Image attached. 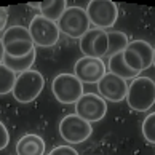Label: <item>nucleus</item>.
I'll return each instance as SVG.
<instances>
[{
	"label": "nucleus",
	"instance_id": "1",
	"mask_svg": "<svg viewBox=\"0 0 155 155\" xmlns=\"http://www.w3.org/2000/svg\"><path fill=\"white\" fill-rule=\"evenodd\" d=\"M128 107L136 112H146L155 104V82L150 77H136L128 83Z\"/></svg>",
	"mask_w": 155,
	"mask_h": 155
},
{
	"label": "nucleus",
	"instance_id": "2",
	"mask_svg": "<svg viewBox=\"0 0 155 155\" xmlns=\"http://www.w3.org/2000/svg\"><path fill=\"white\" fill-rule=\"evenodd\" d=\"M2 43L5 54L11 58H22L35 50L29 29L24 26H11L2 34Z\"/></svg>",
	"mask_w": 155,
	"mask_h": 155
},
{
	"label": "nucleus",
	"instance_id": "3",
	"mask_svg": "<svg viewBox=\"0 0 155 155\" xmlns=\"http://www.w3.org/2000/svg\"><path fill=\"white\" fill-rule=\"evenodd\" d=\"M45 88V78L38 71H31L22 72L16 77L15 88L11 91V94L15 96V99L21 102V104H27V102L35 101L40 96V93Z\"/></svg>",
	"mask_w": 155,
	"mask_h": 155
},
{
	"label": "nucleus",
	"instance_id": "4",
	"mask_svg": "<svg viewBox=\"0 0 155 155\" xmlns=\"http://www.w3.org/2000/svg\"><path fill=\"white\" fill-rule=\"evenodd\" d=\"M51 93L61 104H74L83 96V83L74 74H58L51 82Z\"/></svg>",
	"mask_w": 155,
	"mask_h": 155
},
{
	"label": "nucleus",
	"instance_id": "5",
	"mask_svg": "<svg viewBox=\"0 0 155 155\" xmlns=\"http://www.w3.org/2000/svg\"><path fill=\"white\" fill-rule=\"evenodd\" d=\"M56 24L62 34L78 40L91 29V22L88 19L87 10L82 7H67Z\"/></svg>",
	"mask_w": 155,
	"mask_h": 155
},
{
	"label": "nucleus",
	"instance_id": "6",
	"mask_svg": "<svg viewBox=\"0 0 155 155\" xmlns=\"http://www.w3.org/2000/svg\"><path fill=\"white\" fill-rule=\"evenodd\" d=\"M85 10L91 26L96 29L110 31L118 19V7L112 0H91Z\"/></svg>",
	"mask_w": 155,
	"mask_h": 155
},
{
	"label": "nucleus",
	"instance_id": "7",
	"mask_svg": "<svg viewBox=\"0 0 155 155\" xmlns=\"http://www.w3.org/2000/svg\"><path fill=\"white\" fill-rule=\"evenodd\" d=\"M29 34L32 37V42L35 47L40 48H47V47H53L58 43L61 31L56 22L50 21L47 18H43L42 15L34 16L29 22Z\"/></svg>",
	"mask_w": 155,
	"mask_h": 155
},
{
	"label": "nucleus",
	"instance_id": "8",
	"mask_svg": "<svg viewBox=\"0 0 155 155\" xmlns=\"http://www.w3.org/2000/svg\"><path fill=\"white\" fill-rule=\"evenodd\" d=\"M93 133L91 123L85 122L75 114L66 115L59 123V134L67 144H82Z\"/></svg>",
	"mask_w": 155,
	"mask_h": 155
},
{
	"label": "nucleus",
	"instance_id": "9",
	"mask_svg": "<svg viewBox=\"0 0 155 155\" xmlns=\"http://www.w3.org/2000/svg\"><path fill=\"white\" fill-rule=\"evenodd\" d=\"M107 114V102L99 94L83 93V96L75 102V115L88 123L99 122Z\"/></svg>",
	"mask_w": 155,
	"mask_h": 155
},
{
	"label": "nucleus",
	"instance_id": "10",
	"mask_svg": "<svg viewBox=\"0 0 155 155\" xmlns=\"http://www.w3.org/2000/svg\"><path fill=\"white\" fill-rule=\"evenodd\" d=\"M78 47L83 56L87 58H96V59H104L107 54V32L102 29H91L78 40Z\"/></svg>",
	"mask_w": 155,
	"mask_h": 155
},
{
	"label": "nucleus",
	"instance_id": "11",
	"mask_svg": "<svg viewBox=\"0 0 155 155\" xmlns=\"http://www.w3.org/2000/svg\"><path fill=\"white\" fill-rule=\"evenodd\" d=\"M106 72H107V67L102 59L82 56L74 64V75L82 83H90V85L96 83L97 85V82L106 75Z\"/></svg>",
	"mask_w": 155,
	"mask_h": 155
},
{
	"label": "nucleus",
	"instance_id": "12",
	"mask_svg": "<svg viewBox=\"0 0 155 155\" xmlns=\"http://www.w3.org/2000/svg\"><path fill=\"white\" fill-rule=\"evenodd\" d=\"M128 83L130 82L114 75V74L106 72V75L97 82V93L104 101L122 102L123 99H126Z\"/></svg>",
	"mask_w": 155,
	"mask_h": 155
},
{
	"label": "nucleus",
	"instance_id": "13",
	"mask_svg": "<svg viewBox=\"0 0 155 155\" xmlns=\"http://www.w3.org/2000/svg\"><path fill=\"white\" fill-rule=\"evenodd\" d=\"M16 155H45V141L35 133H27L16 144Z\"/></svg>",
	"mask_w": 155,
	"mask_h": 155
},
{
	"label": "nucleus",
	"instance_id": "14",
	"mask_svg": "<svg viewBox=\"0 0 155 155\" xmlns=\"http://www.w3.org/2000/svg\"><path fill=\"white\" fill-rule=\"evenodd\" d=\"M107 69L109 72L114 74V75H117L123 80H133L136 77H139L137 74L131 69L128 64L125 62V58H123V53H118V54H114L109 58V64H107Z\"/></svg>",
	"mask_w": 155,
	"mask_h": 155
},
{
	"label": "nucleus",
	"instance_id": "15",
	"mask_svg": "<svg viewBox=\"0 0 155 155\" xmlns=\"http://www.w3.org/2000/svg\"><path fill=\"white\" fill-rule=\"evenodd\" d=\"M128 50H131L133 53L139 58V61L142 62L144 69H149L152 66L153 61V47L146 40H131L128 43Z\"/></svg>",
	"mask_w": 155,
	"mask_h": 155
},
{
	"label": "nucleus",
	"instance_id": "16",
	"mask_svg": "<svg viewBox=\"0 0 155 155\" xmlns=\"http://www.w3.org/2000/svg\"><path fill=\"white\" fill-rule=\"evenodd\" d=\"M35 54H37L35 50L31 51L27 56H22V58H11V56L5 54L3 66H7L11 72H15V74L19 75V74H22V72L31 71V67L34 66V62H35Z\"/></svg>",
	"mask_w": 155,
	"mask_h": 155
},
{
	"label": "nucleus",
	"instance_id": "17",
	"mask_svg": "<svg viewBox=\"0 0 155 155\" xmlns=\"http://www.w3.org/2000/svg\"><path fill=\"white\" fill-rule=\"evenodd\" d=\"M107 32V43H109V48H107V54L106 58H110L114 54H118V53H123L128 47L130 40L128 35L122 31H106Z\"/></svg>",
	"mask_w": 155,
	"mask_h": 155
},
{
	"label": "nucleus",
	"instance_id": "18",
	"mask_svg": "<svg viewBox=\"0 0 155 155\" xmlns=\"http://www.w3.org/2000/svg\"><path fill=\"white\" fill-rule=\"evenodd\" d=\"M67 8L66 0H47V2H40V15L53 22H58L62 13Z\"/></svg>",
	"mask_w": 155,
	"mask_h": 155
},
{
	"label": "nucleus",
	"instance_id": "19",
	"mask_svg": "<svg viewBox=\"0 0 155 155\" xmlns=\"http://www.w3.org/2000/svg\"><path fill=\"white\" fill-rule=\"evenodd\" d=\"M16 74L11 72L7 66L0 64V96L3 94H10L15 88V82H16Z\"/></svg>",
	"mask_w": 155,
	"mask_h": 155
},
{
	"label": "nucleus",
	"instance_id": "20",
	"mask_svg": "<svg viewBox=\"0 0 155 155\" xmlns=\"http://www.w3.org/2000/svg\"><path fill=\"white\" fill-rule=\"evenodd\" d=\"M142 136L146 137L147 142L155 144V112L149 114L142 120Z\"/></svg>",
	"mask_w": 155,
	"mask_h": 155
},
{
	"label": "nucleus",
	"instance_id": "21",
	"mask_svg": "<svg viewBox=\"0 0 155 155\" xmlns=\"http://www.w3.org/2000/svg\"><path fill=\"white\" fill-rule=\"evenodd\" d=\"M48 155H78V152L72 146H56Z\"/></svg>",
	"mask_w": 155,
	"mask_h": 155
},
{
	"label": "nucleus",
	"instance_id": "22",
	"mask_svg": "<svg viewBox=\"0 0 155 155\" xmlns=\"http://www.w3.org/2000/svg\"><path fill=\"white\" fill-rule=\"evenodd\" d=\"M8 142H10V133H8L5 123L0 120V150H3L8 146Z\"/></svg>",
	"mask_w": 155,
	"mask_h": 155
},
{
	"label": "nucleus",
	"instance_id": "23",
	"mask_svg": "<svg viewBox=\"0 0 155 155\" xmlns=\"http://www.w3.org/2000/svg\"><path fill=\"white\" fill-rule=\"evenodd\" d=\"M8 22V8L0 7V32H5V27H7Z\"/></svg>",
	"mask_w": 155,
	"mask_h": 155
},
{
	"label": "nucleus",
	"instance_id": "24",
	"mask_svg": "<svg viewBox=\"0 0 155 155\" xmlns=\"http://www.w3.org/2000/svg\"><path fill=\"white\" fill-rule=\"evenodd\" d=\"M3 58H5V48L2 43V37H0V64H3Z\"/></svg>",
	"mask_w": 155,
	"mask_h": 155
},
{
	"label": "nucleus",
	"instance_id": "25",
	"mask_svg": "<svg viewBox=\"0 0 155 155\" xmlns=\"http://www.w3.org/2000/svg\"><path fill=\"white\" fill-rule=\"evenodd\" d=\"M152 66L155 67V48H153V61H152Z\"/></svg>",
	"mask_w": 155,
	"mask_h": 155
},
{
	"label": "nucleus",
	"instance_id": "26",
	"mask_svg": "<svg viewBox=\"0 0 155 155\" xmlns=\"http://www.w3.org/2000/svg\"><path fill=\"white\" fill-rule=\"evenodd\" d=\"M153 82H155V80H153Z\"/></svg>",
	"mask_w": 155,
	"mask_h": 155
}]
</instances>
